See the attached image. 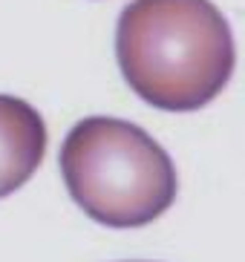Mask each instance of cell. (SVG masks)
Returning <instances> with one entry per match:
<instances>
[{
	"mask_svg": "<svg viewBox=\"0 0 245 262\" xmlns=\"http://www.w3.org/2000/svg\"><path fill=\"white\" fill-rule=\"evenodd\" d=\"M115 58L141 101L193 113L225 90L237 47L211 0H133L115 26Z\"/></svg>",
	"mask_w": 245,
	"mask_h": 262,
	"instance_id": "1",
	"label": "cell"
},
{
	"mask_svg": "<svg viewBox=\"0 0 245 262\" xmlns=\"http://www.w3.org/2000/svg\"><path fill=\"white\" fill-rule=\"evenodd\" d=\"M61 176L78 208L107 228H141L168 213L179 179L165 147L113 116L78 121L61 147Z\"/></svg>",
	"mask_w": 245,
	"mask_h": 262,
	"instance_id": "2",
	"label": "cell"
},
{
	"mask_svg": "<svg viewBox=\"0 0 245 262\" xmlns=\"http://www.w3.org/2000/svg\"><path fill=\"white\" fill-rule=\"evenodd\" d=\"M46 124L29 101L0 95V199L35 176L46 153Z\"/></svg>",
	"mask_w": 245,
	"mask_h": 262,
	"instance_id": "3",
	"label": "cell"
}]
</instances>
